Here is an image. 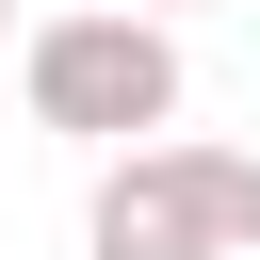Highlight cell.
I'll return each instance as SVG.
<instances>
[{
	"label": "cell",
	"mask_w": 260,
	"mask_h": 260,
	"mask_svg": "<svg viewBox=\"0 0 260 260\" xmlns=\"http://www.w3.org/2000/svg\"><path fill=\"white\" fill-rule=\"evenodd\" d=\"M0 49H16V16H0Z\"/></svg>",
	"instance_id": "277c9868"
},
{
	"label": "cell",
	"mask_w": 260,
	"mask_h": 260,
	"mask_svg": "<svg viewBox=\"0 0 260 260\" xmlns=\"http://www.w3.org/2000/svg\"><path fill=\"white\" fill-rule=\"evenodd\" d=\"M16 114L65 130V146H130V130H179V16H32L16 32Z\"/></svg>",
	"instance_id": "7a4b0ae2"
},
{
	"label": "cell",
	"mask_w": 260,
	"mask_h": 260,
	"mask_svg": "<svg viewBox=\"0 0 260 260\" xmlns=\"http://www.w3.org/2000/svg\"><path fill=\"white\" fill-rule=\"evenodd\" d=\"M81 260H260V162H244V146H195V130L98 146Z\"/></svg>",
	"instance_id": "6da1fadb"
},
{
	"label": "cell",
	"mask_w": 260,
	"mask_h": 260,
	"mask_svg": "<svg viewBox=\"0 0 260 260\" xmlns=\"http://www.w3.org/2000/svg\"><path fill=\"white\" fill-rule=\"evenodd\" d=\"M130 16H195V0H130Z\"/></svg>",
	"instance_id": "3957f363"
}]
</instances>
